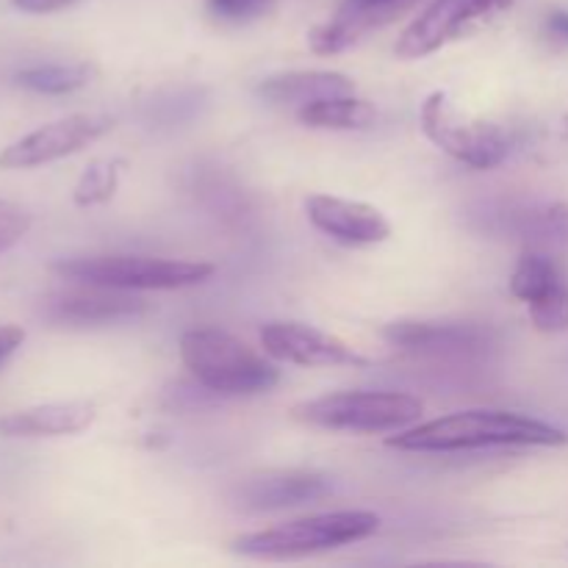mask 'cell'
I'll return each instance as SVG.
<instances>
[{
	"mask_svg": "<svg viewBox=\"0 0 568 568\" xmlns=\"http://www.w3.org/2000/svg\"><path fill=\"white\" fill-rule=\"evenodd\" d=\"M568 436L549 422L516 410H460L388 438L403 453H466L486 447H560Z\"/></svg>",
	"mask_w": 568,
	"mask_h": 568,
	"instance_id": "1",
	"label": "cell"
},
{
	"mask_svg": "<svg viewBox=\"0 0 568 568\" xmlns=\"http://www.w3.org/2000/svg\"><path fill=\"white\" fill-rule=\"evenodd\" d=\"M181 358L194 381L220 397H253L281 383L275 364L220 327H194L183 333Z\"/></svg>",
	"mask_w": 568,
	"mask_h": 568,
	"instance_id": "2",
	"label": "cell"
},
{
	"mask_svg": "<svg viewBox=\"0 0 568 568\" xmlns=\"http://www.w3.org/2000/svg\"><path fill=\"white\" fill-rule=\"evenodd\" d=\"M377 530H381V516L372 510H336V514L305 516L266 530L244 532L233 538L231 547L244 558L288 560L364 541Z\"/></svg>",
	"mask_w": 568,
	"mask_h": 568,
	"instance_id": "3",
	"label": "cell"
},
{
	"mask_svg": "<svg viewBox=\"0 0 568 568\" xmlns=\"http://www.w3.org/2000/svg\"><path fill=\"white\" fill-rule=\"evenodd\" d=\"M50 272L72 283L125 288V292H170L205 283L216 272L209 261L148 258V255H94V258H61Z\"/></svg>",
	"mask_w": 568,
	"mask_h": 568,
	"instance_id": "4",
	"label": "cell"
},
{
	"mask_svg": "<svg viewBox=\"0 0 568 568\" xmlns=\"http://www.w3.org/2000/svg\"><path fill=\"white\" fill-rule=\"evenodd\" d=\"M425 410L419 397L403 392H336L294 408V419L322 430L397 433Z\"/></svg>",
	"mask_w": 568,
	"mask_h": 568,
	"instance_id": "5",
	"label": "cell"
},
{
	"mask_svg": "<svg viewBox=\"0 0 568 568\" xmlns=\"http://www.w3.org/2000/svg\"><path fill=\"white\" fill-rule=\"evenodd\" d=\"M422 131L438 150L475 170H494L510 153L503 128L464 116L444 92H433L422 105Z\"/></svg>",
	"mask_w": 568,
	"mask_h": 568,
	"instance_id": "6",
	"label": "cell"
},
{
	"mask_svg": "<svg viewBox=\"0 0 568 568\" xmlns=\"http://www.w3.org/2000/svg\"><path fill=\"white\" fill-rule=\"evenodd\" d=\"M471 227L530 247H568V203L558 200H486L469 211Z\"/></svg>",
	"mask_w": 568,
	"mask_h": 568,
	"instance_id": "7",
	"label": "cell"
},
{
	"mask_svg": "<svg viewBox=\"0 0 568 568\" xmlns=\"http://www.w3.org/2000/svg\"><path fill=\"white\" fill-rule=\"evenodd\" d=\"M383 338L403 353L427 358H483L499 347V333L483 322L399 320L383 327Z\"/></svg>",
	"mask_w": 568,
	"mask_h": 568,
	"instance_id": "8",
	"label": "cell"
},
{
	"mask_svg": "<svg viewBox=\"0 0 568 568\" xmlns=\"http://www.w3.org/2000/svg\"><path fill=\"white\" fill-rule=\"evenodd\" d=\"M111 128H114V120L105 114H72L48 122L0 150V170H31V166L67 159L103 139Z\"/></svg>",
	"mask_w": 568,
	"mask_h": 568,
	"instance_id": "9",
	"label": "cell"
},
{
	"mask_svg": "<svg viewBox=\"0 0 568 568\" xmlns=\"http://www.w3.org/2000/svg\"><path fill=\"white\" fill-rule=\"evenodd\" d=\"M510 0H433L403 33H399L394 53L399 59H425L444 44L455 42L469 33L477 22L497 14Z\"/></svg>",
	"mask_w": 568,
	"mask_h": 568,
	"instance_id": "10",
	"label": "cell"
},
{
	"mask_svg": "<svg viewBox=\"0 0 568 568\" xmlns=\"http://www.w3.org/2000/svg\"><path fill=\"white\" fill-rule=\"evenodd\" d=\"M150 311L148 300L125 292V288L92 286V283H78V288L48 294L39 305V314L50 325L61 327H105L133 322Z\"/></svg>",
	"mask_w": 568,
	"mask_h": 568,
	"instance_id": "11",
	"label": "cell"
},
{
	"mask_svg": "<svg viewBox=\"0 0 568 568\" xmlns=\"http://www.w3.org/2000/svg\"><path fill=\"white\" fill-rule=\"evenodd\" d=\"M333 491L331 477L305 469H272L239 480L227 491V499L244 514H270V510L297 508L305 503H320Z\"/></svg>",
	"mask_w": 568,
	"mask_h": 568,
	"instance_id": "12",
	"label": "cell"
},
{
	"mask_svg": "<svg viewBox=\"0 0 568 568\" xmlns=\"http://www.w3.org/2000/svg\"><path fill=\"white\" fill-rule=\"evenodd\" d=\"M266 355L294 366H369V358L338 336L303 325V322H270L261 327Z\"/></svg>",
	"mask_w": 568,
	"mask_h": 568,
	"instance_id": "13",
	"label": "cell"
},
{
	"mask_svg": "<svg viewBox=\"0 0 568 568\" xmlns=\"http://www.w3.org/2000/svg\"><path fill=\"white\" fill-rule=\"evenodd\" d=\"M305 214L311 225L331 236L333 242L361 247V244H381L392 236V222L375 205L358 200L333 197V194H311L305 200Z\"/></svg>",
	"mask_w": 568,
	"mask_h": 568,
	"instance_id": "14",
	"label": "cell"
},
{
	"mask_svg": "<svg viewBox=\"0 0 568 568\" xmlns=\"http://www.w3.org/2000/svg\"><path fill=\"white\" fill-rule=\"evenodd\" d=\"M414 3L416 0H344L333 20L322 22L308 33L311 50L320 55L342 53L369 31L397 20Z\"/></svg>",
	"mask_w": 568,
	"mask_h": 568,
	"instance_id": "15",
	"label": "cell"
},
{
	"mask_svg": "<svg viewBox=\"0 0 568 568\" xmlns=\"http://www.w3.org/2000/svg\"><path fill=\"white\" fill-rule=\"evenodd\" d=\"M98 419V408L87 399H72V403H48L33 405V408L14 410V414L0 416V436L6 438H55L75 436L92 427Z\"/></svg>",
	"mask_w": 568,
	"mask_h": 568,
	"instance_id": "16",
	"label": "cell"
},
{
	"mask_svg": "<svg viewBox=\"0 0 568 568\" xmlns=\"http://www.w3.org/2000/svg\"><path fill=\"white\" fill-rule=\"evenodd\" d=\"M355 83L344 72L331 70H292L277 72V75L264 78L255 87V94L272 105H303L316 103L325 98H338V94H353Z\"/></svg>",
	"mask_w": 568,
	"mask_h": 568,
	"instance_id": "17",
	"label": "cell"
},
{
	"mask_svg": "<svg viewBox=\"0 0 568 568\" xmlns=\"http://www.w3.org/2000/svg\"><path fill=\"white\" fill-rule=\"evenodd\" d=\"M297 120L305 128H320V131H364L375 125L377 111L366 100L338 94V98L316 100L297 109Z\"/></svg>",
	"mask_w": 568,
	"mask_h": 568,
	"instance_id": "18",
	"label": "cell"
},
{
	"mask_svg": "<svg viewBox=\"0 0 568 568\" xmlns=\"http://www.w3.org/2000/svg\"><path fill=\"white\" fill-rule=\"evenodd\" d=\"M94 78V67L87 61H67V64H37L26 67L14 75L17 87L37 94H70L87 87Z\"/></svg>",
	"mask_w": 568,
	"mask_h": 568,
	"instance_id": "19",
	"label": "cell"
},
{
	"mask_svg": "<svg viewBox=\"0 0 568 568\" xmlns=\"http://www.w3.org/2000/svg\"><path fill=\"white\" fill-rule=\"evenodd\" d=\"M560 283H564V275H560L558 264L541 250H530V253L521 255L514 275H510V294L521 303H532Z\"/></svg>",
	"mask_w": 568,
	"mask_h": 568,
	"instance_id": "20",
	"label": "cell"
},
{
	"mask_svg": "<svg viewBox=\"0 0 568 568\" xmlns=\"http://www.w3.org/2000/svg\"><path fill=\"white\" fill-rule=\"evenodd\" d=\"M120 170L122 161L116 159L92 161L87 166V172L78 178L75 192H72V200H75L78 209H92V205L109 203L114 197L116 186H120Z\"/></svg>",
	"mask_w": 568,
	"mask_h": 568,
	"instance_id": "21",
	"label": "cell"
},
{
	"mask_svg": "<svg viewBox=\"0 0 568 568\" xmlns=\"http://www.w3.org/2000/svg\"><path fill=\"white\" fill-rule=\"evenodd\" d=\"M530 305V320L536 331L541 333H564L568 331V286L566 281L547 292L544 297L532 300Z\"/></svg>",
	"mask_w": 568,
	"mask_h": 568,
	"instance_id": "22",
	"label": "cell"
},
{
	"mask_svg": "<svg viewBox=\"0 0 568 568\" xmlns=\"http://www.w3.org/2000/svg\"><path fill=\"white\" fill-rule=\"evenodd\" d=\"M205 9L225 22H253L272 14L275 0H205Z\"/></svg>",
	"mask_w": 568,
	"mask_h": 568,
	"instance_id": "23",
	"label": "cell"
},
{
	"mask_svg": "<svg viewBox=\"0 0 568 568\" xmlns=\"http://www.w3.org/2000/svg\"><path fill=\"white\" fill-rule=\"evenodd\" d=\"M31 214L22 205L0 200V255L14 247L28 231H31Z\"/></svg>",
	"mask_w": 568,
	"mask_h": 568,
	"instance_id": "24",
	"label": "cell"
},
{
	"mask_svg": "<svg viewBox=\"0 0 568 568\" xmlns=\"http://www.w3.org/2000/svg\"><path fill=\"white\" fill-rule=\"evenodd\" d=\"M78 0H11V6L26 14H53V11L70 9Z\"/></svg>",
	"mask_w": 568,
	"mask_h": 568,
	"instance_id": "25",
	"label": "cell"
},
{
	"mask_svg": "<svg viewBox=\"0 0 568 568\" xmlns=\"http://www.w3.org/2000/svg\"><path fill=\"white\" fill-rule=\"evenodd\" d=\"M22 342H26V331L22 327L0 325V366L20 349Z\"/></svg>",
	"mask_w": 568,
	"mask_h": 568,
	"instance_id": "26",
	"label": "cell"
},
{
	"mask_svg": "<svg viewBox=\"0 0 568 568\" xmlns=\"http://www.w3.org/2000/svg\"><path fill=\"white\" fill-rule=\"evenodd\" d=\"M547 33L555 42L568 44V11H552V14H549Z\"/></svg>",
	"mask_w": 568,
	"mask_h": 568,
	"instance_id": "27",
	"label": "cell"
}]
</instances>
